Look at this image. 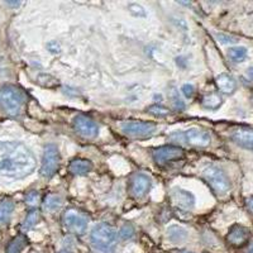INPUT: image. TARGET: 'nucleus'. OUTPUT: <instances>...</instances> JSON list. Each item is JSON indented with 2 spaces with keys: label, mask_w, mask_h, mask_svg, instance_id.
<instances>
[{
  "label": "nucleus",
  "mask_w": 253,
  "mask_h": 253,
  "mask_svg": "<svg viewBox=\"0 0 253 253\" xmlns=\"http://www.w3.org/2000/svg\"><path fill=\"white\" fill-rule=\"evenodd\" d=\"M37 160L22 142L0 141V176L24 178L36 170Z\"/></svg>",
  "instance_id": "obj_1"
},
{
  "label": "nucleus",
  "mask_w": 253,
  "mask_h": 253,
  "mask_svg": "<svg viewBox=\"0 0 253 253\" xmlns=\"http://www.w3.org/2000/svg\"><path fill=\"white\" fill-rule=\"evenodd\" d=\"M90 241L91 245L100 252L114 253L117 248V232L107 223H100L92 229Z\"/></svg>",
  "instance_id": "obj_2"
},
{
  "label": "nucleus",
  "mask_w": 253,
  "mask_h": 253,
  "mask_svg": "<svg viewBox=\"0 0 253 253\" xmlns=\"http://www.w3.org/2000/svg\"><path fill=\"white\" fill-rule=\"evenodd\" d=\"M205 181L209 184V186L219 195H224L232 187L229 177L224 170H221L218 166H208L203 172Z\"/></svg>",
  "instance_id": "obj_3"
},
{
  "label": "nucleus",
  "mask_w": 253,
  "mask_h": 253,
  "mask_svg": "<svg viewBox=\"0 0 253 253\" xmlns=\"http://www.w3.org/2000/svg\"><path fill=\"white\" fill-rule=\"evenodd\" d=\"M24 104V96L20 90L13 86H5L0 90V105L8 114H19Z\"/></svg>",
  "instance_id": "obj_4"
},
{
  "label": "nucleus",
  "mask_w": 253,
  "mask_h": 253,
  "mask_svg": "<svg viewBox=\"0 0 253 253\" xmlns=\"http://www.w3.org/2000/svg\"><path fill=\"white\" fill-rule=\"evenodd\" d=\"M60 166V152L56 144H47L44 147L43 160L41 166V175L43 177H51L55 175Z\"/></svg>",
  "instance_id": "obj_5"
},
{
  "label": "nucleus",
  "mask_w": 253,
  "mask_h": 253,
  "mask_svg": "<svg viewBox=\"0 0 253 253\" xmlns=\"http://www.w3.org/2000/svg\"><path fill=\"white\" fill-rule=\"evenodd\" d=\"M121 128L126 135L135 138H147L157 130V126L148 122H124L121 124Z\"/></svg>",
  "instance_id": "obj_6"
},
{
  "label": "nucleus",
  "mask_w": 253,
  "mask_h": 253,
  "mask_svg": "<svg viewBox=\"0 0 253 253\" xmlns=\"http://www.w3.org/2000/svg\"><path fill=\"white\" fill-rule=\"evenodd\" d=\"M63 225L74 234H84L87 229V219L75 210H69L63 215Z\"/></svg>",
  "instance_id": "obj_7"
},
{
  "label": "nucleus",
  "mask_w": 253,
  "mask_h": 253,
  "mask_svg": "<svg viewBox=\"0 0 253 253\" xmlns=\"http://www.w3.org/2000/svg\"><path fill=\"white\" fill-rule=\"evenodd\" d=\"M187 144H191V146L195 147H208L211 142V135L208 130L202 129V128H198V126H194V128H190L186 132H184L181 137Z\"/></svg>",
  "instance_id": "obj_8"
},
{
  "label": "nucleus",
  "mask_w": 253,
  "mask_h": 253,
  "mask_svg": "<svg viewBox=\"0 0 253 253\" xmlns=\"http://www.w3.org/2000/svg\"><path fill=\"white\" fill-rule=\"evenodd\" d=\"M74 128L80 135L85 138H95L99 134V126L92 119L85 115H78L74 119Z\"/></svg>",
  "instance_id": "obj_9"
},
{
  "label": "nucleus",
  "mask_w": 253,
  "mask_h": 253,
  "mask_svg": "<svg viewBox=\"0 0 253 253\" xmlns=\"http://www.w3.org/2000/svg\"><path fill=\"white\" fill-rule=\"evenodd\" d=\"M184 156V150L180 147L175 146H164L160 148H156L152 152V157L155 160L156 164L162 165L166 162L173 161V160H178Z\"/></svg>",
  "instance_id": "obj_10"
},
{
  "label": "nucleus",
  "mask_w": 253,
  "mask_h": 253,
  "mask_svg": "<svg viewBox=\"0 0 253 253\" xmlns=\"http://www.w3.org/2000/svg\"><path fill=\"white\" fill-rule=\"evenodd\" d=\"M171 199L172 202L184 210H191L195 207V196L193 193H190L187 190L175 187L171 191Z\"/></svg>",
  "instance_id": "obj_11"
},
{
  "label": "nucleus",
  "mask_w": 253,
  "mask_h": 253,
  "mask_svg": "<svg viewBox=\"0 0 253 253\" xmlns=\"http://www.w3.org/2000/svg\"><path fill=\"white\" fill-rule=\"evenodd\" d=\"M230 138L242 148L253 151V129L252 128H237L230 133Z\"/></svg>",
  "instance_id": "obj_12"
},
{
  "label": "nucleus",
  "mask_w": 253,
  "mask_h": 253,
  "mask_svg": "<svg viewBox=\"0 0 253 253\" xmlns=\"http://www.w3.org/2000/svg\"><path fill=\"white\" fill-rule=\"evenodd\" d=\"M251 237V230L247 227L241 224H234L233 227L229 229V233H228L227 239L230 245L239 247V246H243L245 243H247V241Z\"/></svg>",
  "instance_id": "obj_13"
},
{
  "label": "nucleus",
  "mask_w": 253,
  "mask_h": 253,
  "mask_svg": "<svg viewBox=\"0 0 253 253\" xmlns=\"http://www.w3.org/2000/svg\"><path fill=\"white\" fill-rule=\"evenodd\" d=\"M151 178L148 176L143 175V173H138L135 175L132 180V186H130V191L137 198H142L148 193V190L151 189Z\"/></svg>",
  "instance_id": "obj_14"
},
{
  "label": "nucleus",
  "mask_w": 253,
  "mask_h": 253,
  "mask_svg": "<svg viewBox=\"0 0 253 253\" xmlns=\"http://www.w3.org/2000/svg\"><path fill=\"white\" fill-rule=\"evenodd\" d=\"M215 84L218 89L224 94H233L237 89V81L234 80L233 76L228 74H220L215 79Z\"/></svg>",
  "instance_id": "obj_15"
},
{
  "label": "nucleus",
  "mask_w": 253,
  "mask_h": 253,
  "mask_svg": "<svg viewBox=\"0 0 253 253\" xmlns=\"http://www.w3.org/2000/svg\"><path fill=\"white\" fill-rule=\"evenodd\" d=\"M92 170V164L89 160H84V158H78V160H74V161L70 164V171H71L74 175L84 176L87 175L89 172H91Z\"/></svg>",
  "instance_id": "obj_16"
},
{
  "label": "nucleus",
  "mask_w": 253,
  "mask_h": 253,
  "mask_svg": "<svg viewBox=\"0 0 253 253\" xmlns=\"http://www.w3.org/2000/svg\"><path fill=\"white\" fill-rule=\"evenodd\" d=\"M167 238L170 239L172 243H181V242L186 241L187 232L182 227L172 225L167 229Z\"/></svg>",
  "instance_id": "obj_17"
},
{
  "label": "nucleus",
  "mask_w": 253,
  "mask_h": 253,
  "mask_svg": "<svg viewBox=\"0 0 253 253\" xmlns=\"http://www.w3.org/2000/svg\"><path fill=\"white\" fill-rule=\"evenodd\" d=\"M14 210V203L12 200H4L0 203V224L8 223Z\"/></svg>",
  "instance_id": "obj_18"
},
{
  "label": "nucleus",
  "mask_w": 253,
  "mask_h": 253,
  "mask_svg": "<svg viewBox=\"0 0 253 253\" xmlns=\"http://www.w3.org/2000/svg\"><path fill=\"white\" fill-rule=\"evenodd\" d=\"M248 56V49L246 47L242 46H237V47H232L228 51V57H229L230 61H233V62L239 63L243 62V61L247 58Z\"/></svg>",
  "instance_id": "obj_19"
},
{
  "label": "nucleus",
  "mask_w": 253,
  "mask_h": 253,
  "mask_svg": "<svg viewBox=\"0 0 253 253\" xmlns=\"http://www.w3.org/2000/svg\"><path fill=\"white\" fill-rule=\"evenodd\" d=\"M223 103V99L219 94L216 92H210L207 96H204L203 99V105H204L207 109H218L219 107Z\"/></svg>",
  "instance_id": "obj_20"
},
{
  "label": "nucleus",
  "mask_w": 253,
  "mask_h": 253,
  "mask_svg": "<svg viewBox=\"0 0 253 253\" xmlns=\"http://www.w3.org/2000/svg\"><path fill=\"white\" fill-rule=\"evenodd\" d=\"M26 246V238L23 236L15 237L6 248V253H20Z\"/></svg>",
  "instance_id": "obj_21"
},
{
  "label": "nucleus",
  "mask_w": 253,
  "mask_h": 253,
  "mask_svg": "<svg viewBox=\"0 0 253 253\" xmlns=\"http://www.w3.org/2000/svg\"><path fill=\"white\" fill-rule=\"evenodd\" d=\"M43 207L48 211H55L61 207V199L57 195H48L44 199Z\"/></svg>",
  "instance_id": "obj_22"
},
{
  "label": "nucleus",
  "mask_w": 253,
  "mask_h": 253,
  "mask_svg": "<svg viewBox=\"0 0 253 253\" xmlns=\"http://www.w3.org/2000/svg\"><path fill=\"white\" fill-rule=\"evenodd\" d=\"M38 220H40V211H37V210H32V211L28 213V215L26 216V220H24L23 223V229H31V228H33L37 224Z\"/></svg>",
  "instance_id": "obj_23"
},
{
  "label": "nucleus",
  "mask_w": 253,
  "mask_h": 253,
  "mask_svg": "<svg viewBox=\"0 0 253 253\" xmlns=\"http://www.w3.org/2000/svg\"><path fill=\"white\" fill-rule=\"evenodd\" d=\"M171 100H172L173 108H175L176 110H178V112H181V110L185 109L184 101H182L181 99L178 98V94H177V92H176V90H172V92H171Z\"/></svg>",
  "instance_id": "obj_24"
},
{
  "label": "nucleus",
  "mask_w": 253,
  "mask_h": 253,
  "mask_svg": "<svg viewBox=\"0 0 253 253\" xmlns=\"http://www.w3.org/2000/svg\"><path fill=\"white\" fill-rule=\"evenodd\" d=\"M148 112H150L151 114L156 115V117H166V115L169 114V109L161 107V105H153V107H150L148 108Z\"/></svg>",
  "instance_id": "obj_25"
},
{
  "label": "nucleus",
  "mask_w": 253,
  "mask_h": 253,
  "mask_svg": "<svg viewBox=\"0 0 253 253\" xmlns=\"http://www.w3.org/2000/svg\"><path fill=\"white\" fill-rule=\"evenodd\" d=\"M133 234H134V230L130 225H126V227L122 228V230L119 232V236H121L122 239H129L132 238Z\"/></svg>",
  "instance_id": "obj_26"
},
{
  "label": "nucleus",
  "mask_w": 253,
  "mask_h": 253,
  "mask_svg": "<svg viewBox=\"0 0 253 253\" xmlns=\"http://www.w3.org/2000/svg\"><path fill=\"white\" fill-rule=\"evenodd\" d=\"M181 90H182V92H184V95L186 96V98H191V96H193L194 86L191 85V84H185Z\"/></svg>",
  "instance_id": "obj_27"
},
{
  "label": "nucleus",
  "mask_w": 253,
  "mask_h": 253,
  "mask_svg": "<svg viewBox=\"0 0 253 253\" xmlns=\"http://www.w3.org/2000/svg\"><path fill=\"white\" fill-rule=\"evenodd\" d=\"M26 200H27V203H28V204H31V205L37 204V202H38V194L37 193L28 194V195H27V198H26Z\"/></svg>",
  "instance_id": "obj_28"
},
{
  "label": "nucleus",
  "mask_w": 253,
  "mask_h": 253,
  "mask_svg": "<svg viewBox=\"0 0 253 253\" xmlns=\"http://www.w3.org/2000/svg\"><path fill=\"white\" fill-rule=\"evenodd\" d=\"M219 40L223 42V43H228V42H237L233 37H229V36H224V35H219L218 36Z\"/></svg>",
  "instance_id": "obj_29"
},
{
  "label": "nucleus",
  "mask_w": 253,
  "mask_h": 253,
  "mask_svg": "<svg viewBox=\"0 0 253 253\" xmlns=\"http://www.w3.org/2000/svg\"><path fill=\"white\" fill-rule=\"evenodd\" d=\"M246 78H247L248 81L253 83V66L248 67V69L246 70Z\"/></svg>",
  "instance_id": "obj_30"
},
{
  "label": "nucleus",
  "mask_w": 253,
  "mask_h": 253,
  "mask_svg": "<svg viewBox=\"0 0 253 253\" xmlns=\"http://www.w3.org/2000/svg\"><path fill=\"white\" fill-rule=\"evenodd\" d=\"M247 208L250 209L251 213H253V198L247 199Z\"/></svg>",
  "instance_id": "obj_31"
},
{
  "label": "nucleus",
  "mask_w": 253,
  "mask_h": 253,
  "mask_svg": "<svg viewBox=\"0 0 253 253\" xmlns=\"http://www.w3.org/2000/svg\"><path fill=\"white\" fill-rule=\"evenodd\" d=\"M248 253H253V245L251 246V248H250V251H248Z\"/></svg>",
  "instance_id": "obj_32"
},
{
  "label": "nucleus",
  "mask_w": 253,
  "mask_h": 253,
  "mask_svg": "<svg viewBox=\"0 0 253 253\" xmlns=\"http://www.w3.org/2000/svg\"><path fill=\"white\" fill-rule=\"evenodd\" d=\"M60 253H70V252H69V251H61Z\"/></svg>",
  "instance_id": "obj_33"
},
{
  "label": "nucleus",
  "mask_w": 253,
  "mask_h": 253,
  "mask_svg": "<svg viewBox=\"0 0 253 253\" xmlns=\"http://www.w3.org/2000/svg\"><path fill=\"white\" fill-rule=\"evenodd\" d=\"M178 253H191V252H186V251H182V252H178Z\"/></svg>",
  "instance_id": "obj_34"
}]
</instances>
